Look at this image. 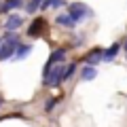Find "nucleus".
Masks as SVG:
<instances>
[{
  "instance_id": "423d86ee",
  "label": "nucleus",
  "mask_w": 127,
  "mask_h": 127,
  "mask_svg": "<svg viewBox=\"0 0 127 127\" xmlns=\"http://www.w3.org/2000/svg\"><path fill=\"white\" fill-rule=\"evenodd\" d=\"M21 23H23V19L19 17V15H11V17L6 19V23H4V30H6V32H15Z\"/></svg>"
},
{
  "instance_id": "1a4fd4ad",
  "label": "nucleus",
  "mask_w": 127,
  "mask_h": 127,
  "mask_svg": "<svg viewBox=\"0 0 127 127\" xmlns=\"http://www.w3.org/2000/svg\"><path fill=\"white\" fill-rule=\"evenodd\" d=\"M30 53H32V45H19L17 53H15V59H23V57H28Z\"/></svg>"
},
{
  "instance_id": "4468645a",
  "label": "nucleus",
  "mask_w": 127,
  "mask_h": 127,
  "mask_svg": "<svg viewBox=\"0 0 127 127\" xmlns=\"http://www.w3.org/2000/svg\"><path fill=\"white\" fill-rule=\"evenodd\" d=\"M72 72H74V64H70V66H68V70H66V81H68V78L72 76Z\"/></svg>"
},
{
  "instance_id": "f8f14e48",
  "label": "nucleus",
  "mask_w": 127,
  "mask_h": 127,
  "mask_svg": "<svg viewBox=\"0 0 127 127\" xmlns=\"http://www.w3.org/2000/svg\"><path fill=\"white\" fill-rule=\"evenodd\" d=\"M57 23H59V26H68V28H72L76 21H74L70 15H57Z\"/></svg>"
},
{
  "instance_id": "f3484780",
  "label": "nucleus",
  "mask_w": 127,
  "mask_h": 127,
  "mask_svg": "<svg viewBox=\"0 0 127 127\" xmlns=\"http://www.w3.org/2000/svg\"><path fill=\"white\" fill-rule=\"evenodd\" d=\"M0 106H2V97H0Z\"/></svg>"
},
{
  "instance_id": "2eb2a0df",
  "label": "nucleus",
  "mask_w": 127,
  "mask_h": 127,
  "mask_svg": "<svg viewBox=\"0 0 127 127\" xmlns=\"http://www.w3.org/2000/svg\"><path fill=\"white\" fill-rule=\"evenodd\" d=\"M55 102H59V97H53V100H51L49 104H47V110H51V108H53V106H55Z\"/></svg>"
},
{
  "instance_id": "20e7f679",
  "label": "nucleus",
  "mask_w": 127,
  "mask_h": 127,
  "mask_svg": "<svg viewBox=\"0 0 127 127\" xmlns=\"http://www.w3.org/2000/svg\"><path fill=\"white\" fill-rule=\"evenodd\" d=\"M47 28H49V23H47V19H45V17H36V19H32V23L28 26V36L38 38V36H42V34L47 32Z\"/></svg>"
},
{
  "instance_id": "9b49d317",
  "label": "nucleus",
  "mask_w": 127,
  "mask_h": 127,
  "mask_svg": "<svg viewBox=\"0 0 127 127\" xmlns=\"http://www.w3.org/2000/svg\"><path fill=\"white\" fill-rule=\"evenodd\" d=\"M119 47H121V45H112V47H108V49L104 51V62H110V59H114V57H117Z\"/></svg>"
},
{
  "instance_id": "a211bd4d",
  "label": "nucleus",
  "mask_w": 127,
  "mask_h": 127,
  "mask_svg": "<svg viewBox=\"0 0 127 127\" xmlns=\"http://www.w3.org/2000/svg\"><path fill=\"white\" fill-rule=\"evenodd\" d=\"M125 49H127V42H125Z\"/></svg>"
},
{
  "instance_id": "6e6552de",
  "label": "nucleus",
  "mask_w": 127,
  "mask_h": 127,
  "mask_svg": "<svg viewBox=\"0 0 127 127\" xmlns=\"http://www.w3.org/2000/svg\"><path fill=\"white\" fill-rule=\"evenodd\" d=\"M81 76H83V81H93V78L97 76V70H95L93 66H85L83 72H81Z\"/></svg>"
},
{
  "instance_id": "f03ea898",
  "label": "nucleus",
  "mask_w": 127,
  "mask_h": 127,
  "mask_svg": "<svg viewBox=\"0 0 127 127\" xmlns=\"http://www.w3.org/2000/svg\"><path fill=\"white\" fill-rule=\"evenodd\" d=\"M17 49H19V38L13 32H9V36H6V40L2 42V49H0V62H6L9 57H13L17 53Z\"/></svg>"
},
{
  "instance_id": "0eeeda50",
  "label": "nucleus",
  "mask_w": 127,
  "mask_h": 127,
  "mask_svg": "<svg viewBox=\"0 0 127 127\" xmlns=\"http://www.w3.org/2000/svg\"><path fill=\"white\" fill-rule=\"evenodd\" d=\"M85 59H87V64H97L100 59H104V51H102V49H93Z\"/></svg>"
},
{
  "instance_id": "39448f33",
  "label": "nucleus",
  "mask_w": 127,
  "mask_h": 127,
  "mask_svg": "<svg viewBox=\"0 0 127 127\" xmlns=\"http://www.w3.org/2000/svg\"><path fill=\"white\" fill-rule=\"evenodd\" d=\"M64 59H66V49H55L53 53L49 55L47 64H45V70H42V76H45V74H49V72H51V68H53L55 64H62Z\"/></svg>"
},
{
  "instance_id": "f257e3e1",
  "label": "nucleus",
  "mask_w": 127,
  "mask_h": 127,
  "mask_svg": "<svg viewBox=\"0 0 127 127\" xmlns=\"http://www.w3.org/2000/svg\"><path fill=\"white\" fill-rule=\"evenodd\" d=\"M66 70H68V66H64V62L62 64H55L53 68H51V72L45 74V85L57 87L62 81H66Z\"/></svg>"
},
{
  "instance_id": "7ed1b4c3",
  "label": "nucleus",
  "mask_w": 127,
  "mask_h": 127,
  "mask_svg": "<svg viewBox=\"0 0 127 127\" xmlns=\"http://www.w3.org/2000/svg\"><path fill=\"white\" fill-rule=\"evenodd\" d=\"M68 15H70L76 23H81L83 19L91 17V15H93V11H91L87 4H83V2H72V4L68 6Z\"/></svg>"
},
{
  "instance_id": "9d476101",
  "label": "nucleus",
  "mask_w": 127,
  "mask_h": 127,
  "mask_svg": "<svg viewBox=\"0 0 127 127\" xmlns=\"http://www.w3.org/2000/svg\"><path fill=\"white\" fill-rule=\"evenodd\" d=\"M21 4H23L21 0H6L4 4L0 6V11H2V13H9L11 9H17V6H21Z\"/></svg>"
},
{
  "instance_id": "ddd939ff",
  "label": "nucleus",
  "mask_w": 127,
  "mask_h": 127,
  "mask_svg": "<svg viewBox=\"0 0 127 127\" xmlns=\"http://www.w3.org/2000/svg\"><path fill=\"white\" fill-rule=\"evenodd\" d=\"M62 4H66L64 0H42V4H40V9L45 11V9H49V6H62Z\"/></svg>"
},
{
  "instance_id": "dca6fc26",
  "label": "nucleus",
  "mask_w": 127,
  "mask_h": 127,
  "mask_svg": "<svg viewBox=\"0 0 127 127\" xmlns=\"http://www.w3.org/2000/svg\"><path fill=\"white\" fill-rule=\"evenodd\" d=\"M2 42H4V40H0V49H2Z\"/></svg>"
}]
</instances>
